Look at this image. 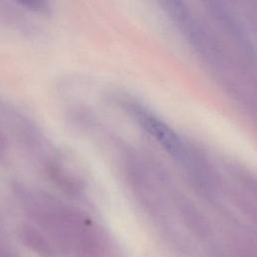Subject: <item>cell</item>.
<instances>
[{"instance_id":"1","label":"cell","mask_w":257,"mask_h":257,"mask_svg":"<svg viewBox=\"0 0 257 257\" xmlns=\"http://www.w3.org/2000/svg\"><path fill=\"white\" fill-rule=\"evenodd\" d=\"M29 210L54 242L72 257H117L109 236L76 208L36 195L30 200Z\"/></svg>"},{"instance_id":"2","label":"cell","mask_w":257,"mask_h":257,"mask_svg":"<svg viewBox=\"0 0 257 257\" xmlns=\"http://www.w3.org/2000/svg\"><path fill=\"white\" fill-rule=\"evenodd\" d=\"M123 109L177 162L185 154L188 144L162 118L143 104L132 99H122Z\"/></svg>"},{"instance_id":"3","label":"cell","mask_w":257,"mask_h":257,"mask_svg":"<svg viewBox=\"0 0 257 257\" xmlns=\"http://www.w3.org/2000/svg\"><path fill=\"white\" fill-rule=\"evenodd\" d=\"M167 15L196 46H203L202 31L184 0H156Z\"/></svg>"},{"instance_id":"4","label":"cell","mask_w":257,"mask_h":257,"mask_svg":"<svg viewBox=\"0 0 257 257\" xmlns=\"http://www.w3.org/2000/svg\"><path fill=\"white\" fill-rule=\"evenodd\" d=\"M175 204L186 227L196 237L204 240L211 236L212 230L208 220L190 199L183 195H177Z\"/></svg>"},{"instance_id":"5","label":"cell","mask_w":257,"mask_h":257,"mask_svg":"<svg viewBox=\"0 0 257 257\" xmlns=\"http://www.w3.org/2000/svg\"><path fill=\"white\" fill-rule=\"evenodd\" d=\"M47 174L51 181L68 195L77 196L84 188L82 180L71 172L66 171L60 164L49 163L47 165Z\"/></svg>"},{"instance_id":"6","label":"cell","mask_w":257,"mask_h":257,"mask_svg":"<svg viewBox=\"0 0 257 257\" xmlns=\"http://www.w3.org/2000/svg\"><path fill=\"white\" fill-rule=\"evenodd\" d=\"M20 237L23 243L40 257H54V249L49 240L37 229L30 225L20 228Z\"/></svg>"},{"instance_id":"7","label":"cell","mask_w":257,"mask_h":257,"mask_svg":"<svg viewBox=\"0 0 257 257\" xmlns=\"http://www.w3.org/2000/svg\"><path fill=\"white\" fill-rule=\"evenodd\" d=\"M19 4L32 11H44L48 9L50 0H16Z\"/></svg>"},{"instance_id":"8","label":"cell","mask_w":257,"mask_h":257,"mask_svg":"<svg viewBox=\"0 0 257 257\" xmlns=\"http://www.w3.org/2000/svg\"><path fill=\"white\" fill-rule=\"evenodd\" d=\"M3 149H4V140L0 134V153L3 151Z\"/></svg>"},{"instance_id":"9","label":"cell","mask_w":257,"mask_h":257,"mask_svg":"<svg viewBox=\"0 0 257 257\" xmlns=\"http://www.w3.org/2000/svg\"><path fill=\"white\" fill-rule=\"evenodd\" d=\"M0 257H14L13 255L9 254V253H4V252H1L0 253Z\"/></svg>"}]
</instances>
